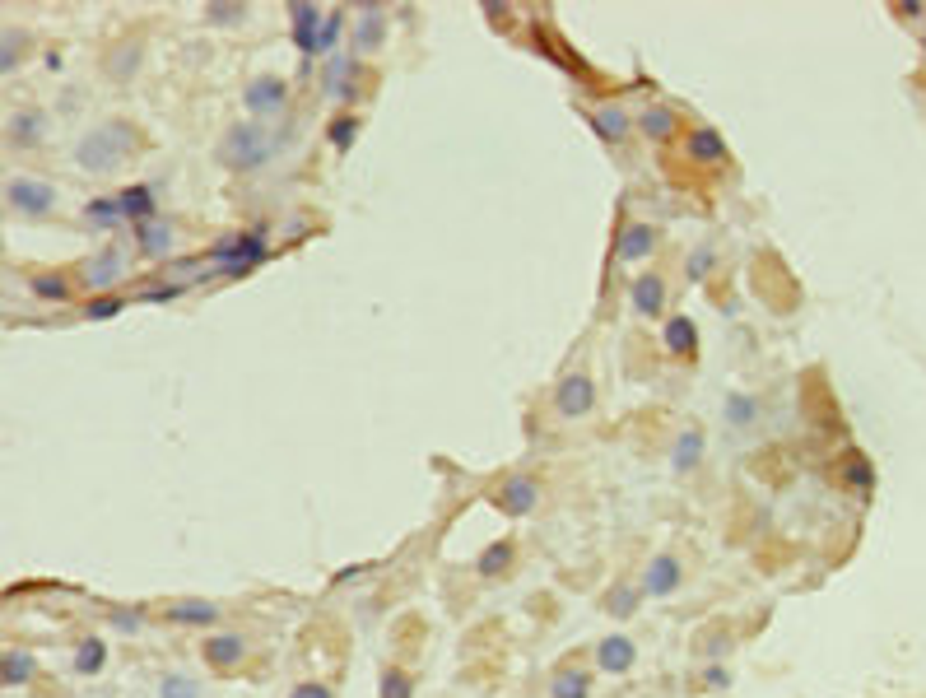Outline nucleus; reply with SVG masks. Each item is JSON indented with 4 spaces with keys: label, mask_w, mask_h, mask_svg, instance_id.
Masks as SVG:
<instances>
[{
    "label": "nucleus",
    "mask_w": 926,
    "mask_h": 698,
    "mask_svg": "<svg viewBox=\"0 0 926 698\" xmlns=\"http://www.w3.org/2000/svg\"><path fill=\"white\" fill-rule=\"evenodd\" d=\"M322 19H326V10H322V5H312V0H294V5H289V38H294V47H298V56H303V61H312V56H317Z\"/></svg>",
    "instance_id": "nucleus-10"
},
{
    "label": "nucleus",
    "mask_w": 926,
    "mask_h": 698,
    "mask_svg": "<svg viewBox=\"0 0 926 698\" xmlns=\"http://www.w3.org/2000/svg\"><path fill=\"white\" fill-rule=\"evenodd\" d=\"M712 266H717V252H712V247H694L685 270H689V280H708Z\"/></svg>",
    "instance_id": "nucleus-40"
},
{
    "label": "nucleus",
    "mask_w": 926,
    "mask_h": 698,
    "mask_svg": "<svg viewBox=\"0 0 926 698\" xmlns=\"http://www.w3.org/2000/svg\"><path fill=\"white\" fill-rule=\"evenodd\" d=\"M103 661H108V643H103L98 633L80 638V647H75V671H80V675H98V671H103Z\"/></svg>",
    "instance_id": "nucleus-34"
},
{
    "label": "nucleus",
    "mask_w": 926,
    "mask_h": 698,
    "mask_svg": "<svg viewBox=\"0 0 926 698\" xmlns=\"http://www.w3.org/2000/svg\"><path fill=\"white\" fill-rule=\"evenodd\" d=\"M47 135H52V117H47V108H38V103L14 108L10 121H5V140H10L14 149H38V145H47Z\"/></svg>",
    "instance_id": "nucleus-7"
},
{
    "label": "nucleus",
    "mask_w": 926,
    "mask_h": 698,
    "mask_svg": "<svg viewBox=\"0 0 926 698\" xmlns=\"http://www.w3.org/2000/svg\"><path fill=\"white\" fill-rule=\"evenodd\" d=\"M377 698H415V680L405 666H387L382 680H377Z\"/></svg>",
    "instance_id": "nucleus-35"
},
{
    "label": "nucleus",
    "mask_w": 926,
    "mask_h": 698,
    "mask_svg": "<svg viewBox=\"0 0 926 698\" xmlns=\"http://www.w3.org/2000/svg\"><path fill=\"white\" fill-rule=\"evenodd\" d=\"M754 415H759L754 396H731V401H726V419H731V424H754Z\"/></svg>",
    "instance_id": "nucleus-42"
},
{
    "label": "nucleus",
    "mask_w": 926,
    "mask_h": 698,
    "mask_svg": "<svg viewBox=\"0 0 926 698\" xmlns=\"http://www.w3.org/2000/svg\"><path fill=\"white\" fill-rule=\"evenodd\" d=\"M201 657H205V666H210V671H233V666H242V661H247V638H242L238 629H219V633H210V638H205Z\"/></svg>",
    "instance_id": "nucleus-13"
},
{
    "label": "nucleus",
    "mask_w": 926,
    "mask_h": 698,
    "mask_svg": "<svg viewBox=\"0 0 926 698\" xmlns=\"http://www.w3.org/2000/svg\"><path fill=\"white\" fill-rule=\"evenodd\" d=\"M121 308H126V298L121 294H94L89 303H84V317H89V322H108V317H117Z\"/></svg>",
    "instance_id": "nucleus-38"
},
{
    "label": "nucleus",
    "mask_w": 926,
    "mask_h": 698,
    "mask_svg": "<svg viewBox=\"0 0 926 698\" xmlns=\"http://www.w3.org/2000/svg\"><path fill=\"white\" fill-rule=\"evenodd\" d=\"M661 247V229L647 219H624L615 233V261H643Z\"/></svg>",
    "instance_id": "nucleus-11"
},
{
    "label": "nucleus",
    "mask_w": 926,
    "mask_h": 698,
    "mask_svg": "<svg viewBox=\"0 0 926 698\" xmlns=\"http://www.w3.org/2000/svg\"><path fill=\"white\" fill-rule=\"evenodd\" d=\"M261 261H266V238H261V233H233V238H224L219 247H210L205 275H229V280H238V275L256 270Z\"/></svg>",
    "instance_id": "nucleus-4"
},
{
    "label": "nucleus",
    "mask_w": 926,
    "mask_h": 698,
    "mask_svg": "<svg viewBox=\"0 0 926 698\" xmlns=\"http://www.w3.org/2000/svg\"><path fill=\"white\" fill-rule=\"evenodd\" d=\"M121 280H126V252H121V247H112V242L80 266V284L89 289V294H112Z\"/></svg>",
    "instance_id": "nucleus-6"
},
{
    "label": "nucleus",
    "mask_w": 926,
    "mask_h": 698,
    "mask_svg": "<svg viewBox=\"0 0 926 698\" xmlns=\"http://www.w3.org/2000/svg\"><path fill=\"white\" fill-rule=\"evenodd\" d=\"M354 70H359V66H354L349 56H331V61H326V98H331V103H345V98H349V80H354Z\"/></svg>",
    "instance_id": "nucleus-32"
},
{
    "label": "nucleus",
    "mask_w": 926,
    "mask_h": 698,
    "mask_svg": "<svg viewBox=\"0 0 926 698\" xmlns=\"http://www.w3.org/2000/svg\"><path fill=\"white\" fill-rule=\"evenodd\" d=\"M289 698H336V689L322 685V680H303V685L289 689Z\"/></svg>",
    "instance_id": "nucleus-44"
},
{
    "label": "nucleus",
    "mask_w": 926,
    "mask_h": 698,
    "mask_svg": "<svg viewBox=\"0 0 926 698\" xmlns=\"http://www.w3.org/2000/svg\"><path fill=\"white\" fill-rule=\"evenodd\" d=\"M512 559H517V545H512V540H494V545L475 559V573H480V578H503L512 568Z\"/></svg>",
    "instance_id": "nucleus-30"
},
{
    "label": "nucleus",
    "mask_w": 926,
    "mask_h": 698,
    "mask_svg": "<svg viewBox=\"0 0 926 698\" xmlns=\"http://www.w3.org/2000/svg\"><path fill=\"white\" fill-rule=\"evenodd\" d=\"M550 698H591V671L587 666H564V671H554Z\"/></svg>",
    "instance_id": "nucleus-26"
},
{
    "label": "nucleus",
    "mask_w": 926,
    "mask_h": 698,
    "mask_svg": "<svg viewBox=\"0 0 926 698\" xmlns=\"http://www.w3.org/2000/svg\"><path fill=\"white\" fill-rule=\"evenodd\" d=\"M703 452H708V438H703V429H685L680 438H675V447H671V470H675V475H689V470L703 461Z\"/></svg>",
    "instance_id": "nucleus-25"
},
{
    "label": "nucleus",
    "mask_w": 926,
    "mask_h": 698,
    "mask_svg": "<svg viewBox=\"0 0 926 698\" xmlns=\"http://www.w3.org/2000/svg\"><path fill=\"white\" fill-rule=\"evenodd\" d=\"M242 108L252 112V121H275L289 112V80L284 75H275V70H261V75H252L247 80V89H242Z\"/></svg>",
    "instance_id": "nucleus-5"
},
{
    "label": "nucleus",
    "mask_w": 926,
    "mask_h": 698,
    "mask_svg": "<svg viewBox=\"0 0 926 698\" xmlns=\"http://www.w3.org/2000/svg\"><path fill=\"white\" fill-rule=\"evenodd\" d=\"M661 345H666V354H675V359H694L698 354V326L689 322V317H671V322L661 326Z\"/></svg>",
    "instance_id": "nucleus-23"
},
{
    "label": "nucleus",
    "mask_w": 926,
    "mask_h": 698,
    "mask_svg": "<svg viewBox=\"0 0 926 698\" xmlns=\"http://www.w3.org/2000/svg\"><path fill=\"white\" fill-rule=\"evenodd\" d=\"M633 661H638V647H633L629 633H605L596 643V671L605 675H629Z\"/></svg>",
    "instance_id": "nucleus-17"
},
{
    "label": "nucleus",
    "mask_w": 926,
    "mask_h": 698,
    "mask_svg": "<svg viewBox=\"0 0 926 698\" xmlns=\"http://www.w3.org/2000/svg\"><path fill=\"white\" fill-rule=\"evenodd\" d=\"M359 131H363V121L354 117V112H336V117L326 121V140L336 145V154H349V145L359 140Z\"/></svg>",
    "instance_id": "nucleus-33"
},
{
    "label": "nucleus",
    "mask_w": 926,
    "mask_h": 698,
    "mask_svg": "<svg viewBox=\"0 0 926 698\" xmlns=\"http://www.w3.org/2000/svg\"><path fill=\"white\" fill-rule=\"evenodd\" d=\"M680 582H685V564H680L671 550H661V554L647 559V568H643V591L647 596H675Z\"/></svg>",
    "instance_id": "nucleus-14"
},
{
    "label": "nucleus",
    "mask_w": 926,
    "mask_h": 698,
    "mask_svg": "<svg viewBox=\"0 0 926 698\" xmlns=\"http://www.w3.org/2000/svg\"><path fill=\"white\" fill-rule=\"evenodd\" d=\"M494 503L508 517H531L540 508V480L536 475H503V484L494 489Z\"/></svg>",
    "instance_id": "nucleus-9"
},
{
    "label": "nucleus",
    "mask_w": 926,
    "mask_h": 698,
    "mask_svg": "<svg viewBox=\"0 0 926 698\" xmlns=\"http://www.w3.org/2000/svg\"><path fill=\"white\" fill-rule=\"evenodd\" d=\"M587 121H591V131L601 135L605 145H624L629 131H633L629 108H624V103H596V108L587 112Z\"/></svg>",
    "instance_id": "nucleus-18"
},
{
    "label": "nucleus",
    "mask_w": 926,
    "mask_h": 698,
    "mask_svg": "<svg viewBox=\"0 0 926 698\" xmlns=\"http://www.w3.org/2000/svg\"><path fill=\"white\" fill-rule=\"evenodd\" d=\"M675 126H680V117H675L671 103H647L643 117H638V131H643V140H652V145L675 140Z\"/></svg>",
    "instance_id": "nucleus-20"
},
{
    "label": "nucleus",
    "mask_w": 926,
    "mask_h": 698,
    "mask_svg": "<svg viewBox=\"0 0 926 698\" xmlns=\"http://www.w3.org/2000/svg\"><path fill=\"white\" fill-rule=\"evenodd\" d=\"M345 19H349V10H331L322 19V38H317V56H336V42H340V33H345Z\"/></svg>",
    "instance_id": "nucleus-37"
},
{
    "label": "nucleus",
    "mask_w": 926,
    "mask_h": 698,
    "mask_svg": "<svg viewBox=\"0 0 926 698\" xmlns=\"http://www.w3.org/2000/svg\"><path fill=\"white\" fill-rule=\"evenodd\" d=\"M349 38H354V52L359 56L382 52V42H387V10H382V5H363V10L354 14Z\"/></svg>",
    "instance_id": "nucleus-15"
},
{
    "label": "nucleus",
    "mask_w": 926,
    "mask_h": 698,
    "mask_svg": "<svg viewBox=\"0 0 926 698\" xmlns=\"http://www.w3.org/2000/svg\"><path fill=\"white\" fill-rule=\"evenodd\" d=\"M108 624H117L121 633H140V624H145V610H121V605H112Z\"/></svg>",
    "instance_id": "nucleus-43"
},
{
    "label": "nucleus",
    "mask_w": 926,
    "mask_h": 698,
    "mask_svg": "<svg viewBox=\"0 0 926 698\" xmlns=\"http://www.w3.org/2000/svg\"><path fill=\"white\" fill-rule=\"evenodd\" d=\"M275 149H280V135L270 131L266 121L247 117V121H233L229 131L219 135L215 163L229 168V173H256V168H266L275 159Z\"/></svg>",
    "instance_id": "nucleus-2"
},
{
    "label": "nucleus",
    "mask_w": 926,
    "mask_h": 698,
    "mask_svg": "<svg viewBox=\"0 0 926 698\" xmlns=\"http://www.w3.org/2000/svg\"><path fill=\"white\" fill-rule=\"evenodd\" d=\"M19 52H24V28L10 24L0 33V75H14V70H19Z\"/></svg>",
    "instance_id": "nucleus-36"
},
{
    "label": "nucleus",
    "mask_w": 926,
    "mask_h": 698,
    "mask_svg": "<svg viewBox=\"0 0 926 698\" xmlns=\"http://www.w3.org/2000/svg\"><path fill=\"white\" fill-rule=\"evenodd\" d=\"M28 294L42 298V303H70V298H75V284H70L66 270H33V275H28Z\"/></svg>",
    "instance_id": "nucleus-21"
},
{
    "label": "nucleus",
    "mask_w": 926,
    "mask_h": 698,
    "mask_svg": "<svg viewBox=\"0 0 926 698\" xmlns=\"http://www.w3.org/2000/svg\"><path fill=\"white\" fill-rule=\"evenodd\" d=\"M117 201H121V215H126V224H149V219L159 215L154 210V187H145V182H135V187H121L117 191Z\"/></svg>",
    "instance_id": "nucleus-22"
},
{
    "label": "nucleus",
    "mask_w": 926,
    "mask_h": 698,
    "mask_svg": "<svg viewBox=\"0 0 926 698\" xmlns=\"http://www.w3.org/2000/svg\"><path fill=\"white\" fill-rule=\"evenodd\" d=\"M33 675H38V657L24 652V647H10V652H5V666H0V680L10 689H19V685H28Z\"/></svg>",
    "instance_id": "nucleus-29"
},
{
    "label": "nucleus",
    "mask_w": 926,
    "mask_h": 698,
    "mask_svg": "<svg viewBox=\"0 0 926 698\" xmlns=\"http://www.w3.org/2000/svg\"><path fill=\"white\" fill-rule=\"evenodd\" d=\"M140 145H145L140 126L112 117V121H98V126H89V131L75 140V154H70V159L80 163L84 173L112 177V173H121V168H126L135 154H140Z\"/></svg>",
    "instance_id": "nucleus-1"
},
{
    "label": "nucleus",
    "mask_w": 926,
    "mask_h": 698,
    "mask_svg": "<svg viewBox=\"0 0 926 698\" xmlns=\"http://www.w3.org/2000/svg\"><path fill=\"white\" fill-rule=\"evenodd\" d=\"M643 596H647V591H643V582H638V587H629V582H619V587H610V591H605V615H610V619H633V615H638V605H643Z\"/></svg>",
    "instance_id": "nucleus-27"
},
{
    "label": "nucleus",
    "mask_w": 926,
    "mask_h": 698,
    "mask_svg": "<svg viewBox=\"0 0 926 698\" xmlns=\"http://www.w3.org/2000/svg\"><path fill=\"white\" fill-rule=\"evenodd\" d=\"M84 224H89V229H121V224H126V215H121V201H117V196H94V201H89V205H84Z\"/></svg>",
    "instance_id": "nucleus-28"
},
{
    "label": "nucleus",
    "mask_w": 926,
    "mask_h": 698,
    "mask_svg": "<svg viewBox=\"0 0 926 698\" xmlns=\"http://www.w3.org/2000/svg\"><path fill=\"white\" fill-rule=\"evenodd\" d=\"M596 401H601V391H596V382H591V373H564L559 377V387H554V410L564 419H582L596 410Z\"/></svg>",
    "instance_id": "nucleus-8"
},
{
    "label": "nucleus",
    "mask_w": 926,
    "mask_h": 698,
    "mask_svg": "<svg viewBox=\"0 0 926 698\" xmlns=\"http://www.w3.org/2000/svg\"><path fill=\"white\" fill-rule=\"evenodd\" d=\"M685 149H689V159L694 163H703V168H712V163H726V140L712 126H698V131H689V140H685Z\"/></svg>",
    "instance_id": "nucleus-24"
},
{
    "label": "nucleus",
    "mask_w": 926,
    "mask_h": 698,
    "mask_svg": "<svg viewBox=\"0 0 926 698\" xmlns=\"http://www.w3.org/2000/svg\"><path fill=\"white\" fill-rule=\"evenodd\" d=\"M140 56H145V47H140V42H121V47H112V52H108V66H103V70H108L112 80L126 84L135 70H140Z\"/></svg>",
    "instance_id": "nucleus-31"
},
{
    "label": "nucleus",
    "mask_w": 926,
    "mask_h": 698,
    "mask_svg": "<svg viewBox=\"0 0 926 698\" xmlns=\"http://www.w3.org/2000/svg\"><path fill=\"white\" fill-rule=\"evenodd\" d=\"M247 14H252L247 5H205V19H210V24H224V28H229V24H242Z\"/></svg>",
    "instance_id": "nucleus-41"
},
{
    "label": "nucleus",
    "mask_w": 926,
    "mask_h": 698,
    "mask_svg": "<svg viewBox=\"0 0 926 698\" xmlns=\"http://www.w3.org/2000/svg\"><path fill=\"white\" fill-rule=\"evenodd\" d=\"M135 247L149 256V261H168V256L177 252V229L168 215H154L149 224H140L135 229Z\"/></svg>",
    "instance_id": "nucleus-16"
},
{
    "label": "nucleus",
    "mask_w": 926,
    "mask_h": 698,
    "mask_svg": "<svg viewBox=\"0 0 926 698\" xmlns=\"http://www.w3.org/2000/svg\"><path fill=\"white\" fill-rule=\"evenodd\" d=\"M61 201V191L38 173H10L5 177V210L14 219H47Z\"/></svg>",
    "instance_id": "nucleus-3"
},
{
    "label": "nucleus",
    "mask_w": 926,
    "mask_h": 698,
    "mask_svg": "<svg viewBox=\"0 0 926 698\" xmlns=\"http://www.w3.org/2000/svg\"><path fill=\"white\" fill-rule=\"evenodd\" d=\"M163 619L177 624V629H210V624H224V605L219 601H201V596H187V601H168L163 605Z\"/></svg>",
    "instance_id": "nucleus-12"
},
{
    "label": "nucleus",
    "mask_w": 926,
    "mask_h": 698,
    "mask_svg": "<svg viewBox=\"0 0 926 698\" xmlns=\"http://www.w3.org/2000/svg\"><path fill=\"white\" fill-rule=\"evenodd\" d=\"M159 698H201V685H196V680H191V675L173 671V675H163V685H159Z\"/></svg>",
    "instance_id": "nucleus-39"
},
{
    "label": "nucleus",
    "mask_w": 926,
    "mask_h": 698,
    "mask_svg": "<svg viewBox=\"0 0 926 698\" xmlns=\"http://www.w3.org/2000/svg\"><path fill=\"white\" fill-rule=\"evenodd\" d=\"M629 303L638 317H661L666 312V280L661 275H638L629 284Z\"/></svg>",
    "instance_id": "nucleus-19"
}]
</instances>
